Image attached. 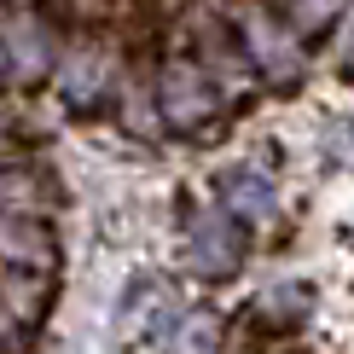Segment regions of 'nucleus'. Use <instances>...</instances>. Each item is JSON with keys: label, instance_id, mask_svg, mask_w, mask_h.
I'll use <instances>...</instances> for the list:
<instances>
[{"label": "nucleus", "instance_id": "6", "mask_svg": "<svg viewBox=\"0 0 354 354\" xmlns=\"http://www.w3.org/2000/svg\"><path fill=\"white\" fill-rule=\"evenodd\" d=\"M0 256L18 261V268H47L53 239L41 221H24V209H0Z\"/></svg>", "mask_w": 354, "mask_h": 354}, {"label": "nucleus", "instance_id": "4", "mask_svg": "<svg viewBox=\"0 0 354 354\" xmlns=\"http://www.w3.org/2000/svg\"><path fill=\"white\" fill-rule=\"evenodd\" d=\"M174 319H180V302H174L169 279L140 273V279H134V290L122 297V326L134 331V337H169V331H174Z\"/></svg>", "mask_w": 354, "mask_h": 354}, {"label": "nucleus", "instance_id": "7", "mask_svg": "<svg viewBox=\"0 0 354 354\" xmlns=\"http://www.w3.org/2000/svg\"><path fill=\"white\" fill-rule=\"evenodd\" d=\"M47 29H41L35 18H12L6 24V58H12V70H18L24 82H35L41 70H47Z\"/></svg>", "mask_w": 354, "mask_h": 354}, {"label": "nucleus", "instance_id": "8", "mask_svg": "<svg viewBox=\"0 0 354 354\" xmlns=\"http://www.w3.org/2000/svg\"><path fill=\"white\" fill-rule=\"evenodd\" d=\"M105 53H70V64H64V99L70 105H93L99 99V87H105Z\"/></svg>", "mask_w": 354, "mask_h": 354}, {"label": "nucleus", "instance_id": "10", "mask_svg": "<svg viewBox=\"0 0 354 354\" xmlns=\"http://www.w3.org/2000/svg\"><path fill=\"white\" fill-rule=\"evenodd\" d=\"M29 192H35L29 174H0V209H29Z\"/></svg>", "mask_w": 354, "mask_h": 354}, {"label": "nucleus", "instance_id": "5", "mask_svg": "<svg viewBox=\"0 0 354 354\" xmlns=\"http://www.w3.org/2000/svg\"><path fill=\"white\" fill-rule=\"evenodd\" d=\"M215 192H221V203H227L239 221H250V227H268L273 209H279V198H273V180L268 174H256L250 163L239 169H221L215 174Z\"/></svg>", "mask_w": 354, "mask_h": 354}, {"label": "nucleus", "instance_id": "2", "mask_svg": "<svg viewBox=\"0 0 354 354\" xmlns=\"http://www.w3.org/2000/svg\"><path fill=\"white\" fill-rule=\"evenodd\" d=\"M157 111L174 128H203L221 111V87L198 58H174V64H163V76H157Z\"/></svg>", "mask_w": 354, "mask_h": 354}, {"label": "nucleus", "instance_id": "3", "mask_svg": "<svg viewBox=\"0 0 354 354\" xmlns=\"http://www.w3.org/2000/svg\"><path fill=\"white\" fill-rule=\"evenodd\" d=\"M186 256H192V268L203 279H227V273H239L244 244H239V232H232V221L221 209H203L192 221V232H186Z\"/></svg>", "mask_w": 354, "mask_h": 354}, {"label": "nucleus", "instance_id": "1", "mask_svg": "<svg viewBox=\"0 0 354 354\" xmlns=\"http://www.w3.org/2000/svg\"><path fill=\"white\" fill-rule=\"evenodd\" d=\"M232 29H239L250 64H256V76H268V82H279V87L302 76L297 24H279L273 12H261V6H239V12H232Z\"/></svg>", "mask_w": 354, "mask_h": 354}, {"label": "nucleus", "instance_id": "9", "mask_svg": "<svg viewBox=\"0 0 354 354\" xmlns=\"http://www.w3.org/2000/svg\"><path fill=\"white\" fill-rule=\"evenodd\" d=\"M279 6H285V18L297 24L302 35H319V29L343 12V0H279Z\"/></svg>", "mask_w": 354, "mask_h": 354}]
</instances>
